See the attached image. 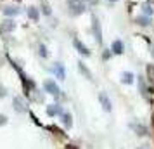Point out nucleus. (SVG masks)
<instances>
[{
	"label": "nucleus",
	"instance_id": "1",
	"mask_svg": "<svg viewBox=\"0 0 154 149\" xmlns=\"http://www.w3.org/2000/svg\"><path fill=\"white\" fill-rule=\"evenodd\" d=\"M68 7H69L71 16H78L85 11V2L83 0H68Z\"/></svg>",
	"mask_w": 154,
	"mask_h": 149
},
{
	"label": "nucleus",
	"instance_id": "2",
	"mask_svg": "<svg viewBox=\"0 0 154 149\" xmlns=\"http://www.w3.org/2000/svg\"><path fill=\"white\" fill-rule=\"evenodd\" d=\"M43 88H45V92H47V94L54 95V97H57V95L61 94V90H59V87H57V83L54 82V80H45Z\"/></svg>",
	"mask_w": 154,
	"mask_h": 149
},
{
	"label": "nucleus",
	"instance_id": "3",
	"mask_svg": "<svg viewBox=\"0 0 154 149\" xmlns=\"http://www.w3.org/2000/svg\"><path fill=\"white\" fill-rule=\"evenodd\" d=\"M92 31H94V36H95L97 43H102V29H100V23H99L97 17L92 19Z\"/></svg>",
	"mask_w": 154,
	"mask_h": 149
},
{
	"label": "nucleus",
	"instance_id": "4",
	"mask_svg": "<svg viewBox=\"0 0 154 149\" xmlns=\"http://www.w3.org/2000/svg\"><path fill=\"white\" fill-rule=\"evenodd\" d=\"M52 73L56 75L59 80H64L66 78V73H64V66L61 63H54V66H52Z\"/></svg>",
	"mask_w": 154,
	"mask_h": 149
},
{
	"label": "nucleus",
	"instance_id": "5",
	"mask_svg": "<svg viewBox=\"0 0 154 149\" xmlns=\"http://www.w3.org/2000/svg\"><path fill=\"white\" fill-rule=\"evenodd\" d=\"M99 101H100V104H102V109H104V111H111V109H112L111 101H109V97H107L104 92L99 95Z\"/></svg>",
	"mask_w": 154,
	"mask_h": 149
},
{
	"label": "nucleus",
	"instance_id": "6",
	"mask_svg": "<svg viewBox=\"0 0 154 149\" xmlns=\"http://www.w3.org/2000/svg\"><path fill=\"white\" fill-rule=\"evenodd\" d=\"M73 45L76 47V50L80 52V54H83V56H90V50L87 49V47H85V45H83L82 42H80L78 38H75V40H73Z\"/></svg>",
	"mask_w": 154,
	"mask_h": 149
},
{
	"label": "nucleus",
	"instance_id": "7",
	"mask_svg": "<svg viewBox=\"0 0 154 149\" xmlns=\"http://www.w3.org/2000/svg\"><path fill=\"white\" fill-rule=\"evenodd\" d=\"M123 49H125V47H123V42H121V40H114V42H112L111 50L114 54H123Z\"/></svg>",
	"mask_w": 154,
	"mask_h": 149
},
{
	"label": "nucleus",
	"instance_id": "8",
	"mask_svg": "<svg viewBox=\"0 0 154 149\" xmlns=\"http://www.w3.org/2000/svg\"><path fill=\"white\" fill-rule=\"evenodd\" d=\"M2 12H4L5 16H17L19 12H21V11H19L17 7H12V5H7V7H4V9H2Z\"/></svg>",
	"mask_w": 154,
	"mask_h": 149
},
{
	"label": "nucleus",
	"instance_id": "9",
	"mask_svg": "<svg viewBox=\"0 0 154 149\" xmlns=\"http://www.w3.org/2000/svg\"><path fill=\"white\" fill-rule=\"evenodd\" d=\"M61 113V106H57V104H50L47 106V114L49 116H56V114Z\"/></svg>",
	"mask_w": 154,
	"mask_h": 149
},
{
	"label": "nucleus",
	"instance_id": "10",
	"mask_svg": "<svg viewBox=\"0 0 154 149\" xmlns=\"http://www.w3.org/2000/svg\"><path fill=\"white\" fill-rule=\"evenodd\" d=\"M121 82H123V83H128V85L133 83V75L130 73V71H125V73L121 75Z\"/></svg>",
	"mask_w": 154,
	"mask_h": 149
},
{
	"label": "nucleus",
	"instance_id": "11",
	"mask_svg": "<svg viewBox=\"0 0 154 149\" xmlns=\"http://www.w3.org/2000/svg\"><path fill=\"white\" fill-rule=\"evenodd\" d=\"M135 23L140 24V26H149V24H151V19H149L147 16H139V17L135 19Z\"/></svg>",
	"mask_w": 154,
	"mask_h": 149
},
{
	"label": "nucleus",
	"instance_id": "12",
	"mask_svg": "<svg viewBox=\"0 0 154 149\" xmlns=\"http://www.w3.org/2000/svg\"><path fill=\"white\" fill-rule=\"evenodd\" d=\"M78 70H80V73H83V75H85L88 80H92V73L88 71V68H87L83 63H78Z\"/></svg>",
	"mask_w": 154,
	"mask_h": 149
},
{
	"label": "nucleus",
	"instance_id": "13",
	"mask_svg": "<svg viewBox=\"0 0 154 149\" xmlns=\"http://www.w3.org/2000/svg\"><path fill=\"white\" fill-rule=\"evenodd\" d=\"M14 107H16V111H17V113H24V111H26V107L23 106V101L19 99V97H16V99H14Z\"/></svg>",
	"mask_w": 154,
	"mask_h": 149
},
{
	"label": "nucleus",
	"instance_id": "14",
	"mask_svg": "<svg viewBox=\"0 0 154 149\" xmlns=\"http://www.w3.org/2000/svg\"><path fill=\"white\" fill-rule=\"evenodd\" d=\"M73 118H71V114L69 113H63V123H64V127H68L71 128V125H73Z\"/></svg>",
	"mask_w": 154,
	"mask_h": 149
},
{
	"label": "nucleus",
	"instance_id": "15",
	"mask_svg": "<svg viewBox=\"0 0 154 149\" xmlns=\"http://www.w3.org/2000/svg\"><path fill=\"white\" fill-rule=\"evenodd\" d=\"M14 28H16V23H14V21H11V19H9V21H5L4 24H2V29H4V31H12Z\"/></svg>",
	"mask_w": 154,
	"mask_h": 149
},
{
	"label": "nucleus",
	"instance_id": "16",
	"mask_svg": "<svg viewBox=\"0 0 154 149\" xmlns=\"http://www.w3.org/2000/svg\"><path fill=\"white\" fill-rule=\"evenodd\" d=\"M26 12H28V17H29V19H33V21H36V19H38V16H40V14H38V11H36L35 7H29Z\"/></svg>",
	"mask_w": 154,
	"mask_h": 149
},
{
	"label": "nucleus",
	"instance_id": "17",
	"mask_svg": "<svg viewBox=\"0 0 154 149\" xmlns=\"http://www.w3.org/2000/svg\"><path fill=\"white\" fill-rule=\"evenodd\" d=\"M142 11H144V14L146 16H152L154 14V7L152 5H149V4H146V5L142 7Z\"/></svg>",
	"mask_w": 154,
	"mask_h": 149
},
{
	"label": "nucleus",
	"instance_id": "18",
	"mask_svg": "<svg viewBox=\"0 0 154 149\" xmlns=\"http://www.w3.org/2000/svg\"><path fill=\"white\" fill-rule=\"evenodd\" d=\"M38 52H40L42 57H47V49H45V45H40V47H38Z\"/></svg>",
	"mask_w": 154,
	"mask_h": 149
},
{
	"label": "nucleus",
	"instance_id": "19",
	"mask_svg": "<svg viewBox=\"0 0 154 149\" xmlns=\"http://www.w3.org/2000/svg\"><path fill=\"white\" fill-rule=\"evenodd\" d=\"M42 11H43V14H47V16L50 14V9H49V5H47V4H43V5H42Z\"/></svg>",
	"mask_w": 154,
	"mask_h": 149
},
{
	"label": "nucleus",
	"instance_id": "20",
	"mask_svg": "<svg viewBox=\"0 0 154 149\" xmlns=\"http://www.w3.org/2000/svg\"><path fill=\"white\" fill-rule=\"evenodd\" d=\"M5 123H7V118L4 114H0V125H5Z\"/></svg>",
	"mask_w": 154,
	"mask_h": 149
},
{
	"label": "nucleus",
	"instance_id": "21",
	"mask_svg": "<svg viewBox=\"0 0 154 149\" xmlns=\"http://www.w3.org/2000/svg\"><path fill=\"white\" fill-rule=\"evenodd\" d=\"M102 57H104V59H107V57H111V52H107V50H106V52H104V56H102Z\"/></svg>",
	"mask_w": 154,
	"mask_h": 149
},
{
	"label": "nucleus",
	"instance_id": "22",
	"mask_svg": "<svg viewBox=\"0 0 154 149\" xmlns=\"http://www.w3.org/2000/svg\"><path fill=\"white\" fill-rule=\"evenodd\" d=\"M109 2H118V0H109Z\"/></svg>",
	"mask_w": 154,
	"mask_h": 149
},
{
	"label": "nucleus",
	"instance_id": "23",
	"mask_svg": "<svg viewBox=\"0 0 154 149\" xmlns=\"http://www.w3.org/2000/svg\"><path fill=\"white\" fill-rule=\"evenodd\" d=\"M152 57H154V47H152Z\"/></svg>",
	"mask_w": 154,
	"mask_h": 149
}]
</instances>
